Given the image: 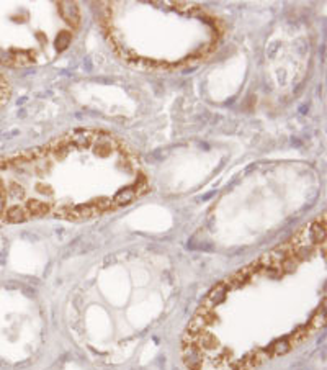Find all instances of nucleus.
I'll return each instance as SVG.
<instances>
[{
  "label": "nucleus",
  "instance_id": "f257e3e1",
  "mask_svg": "<svg viewBox=\"0 0 327 370\" xmlns=\"http://www.w3.org/2000/svg\"><path fill=\"white\" fill-rule=\"evenodd\" d=\"M325 215L214 285L182 338L188 370H255L324 326Z\"/></svg>",
  "mask_w": 327,
  "mask_h": 370
},
{
  "label": "nucleus",
  "instance_id": "f03ea898",
  "mask_svg": "<svg viewBox=\"0 0 327 370\" xmlns=\"http://www.w3.org/2000/svg\"><path fill=\"white\" fill-rule=\"evenodd\" d=\"M4 223L53 217L89 220L131 205L149 190L139 158L115 134L75 130L0 158Z\"/></svg>",
  "mask_w": 327,
  "mask_h": 370
},
{
  "label": "nucleus",
  "instance_id": "7ed1b4c3",
  "mask_svg": "<svg viewBox=\"0 0 327 370\" xmlns=\"http://www.w3.org/2000/svg\"><path fill=\"white\" fill-rule=\"evenodd\" d=\"M103 27L125 61L174 69L206 56L221 40V25L188 2H105Z\"/></svg>",
  "mask_w": 327,
  "mask_h": 370
},
{
  "label": "nucleus",
  "instance_id": "20e7f679",
  "mask_svg": "<svg viewBox=\"0 0 327 370\" xmlns=\"http://www.w3.org/2000/svg\"><path fill=\"white\" fill-rule=\"evenodd\" d=\"M8 41L0 63L12 67L48 64L71 46L80 27L77 2H0Z\"/></svg>",
  "mask_w": 327,
  "mask_h": 370
}]
</instances>
